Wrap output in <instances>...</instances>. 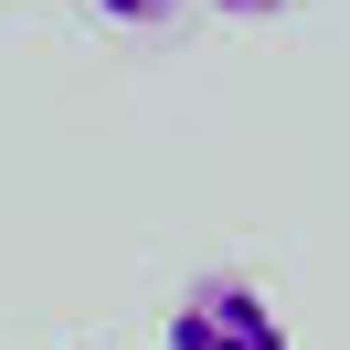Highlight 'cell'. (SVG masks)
<instances>
[{
	"label": "cell",
	"mask_w": 350,
	"mask_h": 350,
	"mask_svg": "<svg viewBox=\"0 0 350 350\" xmlns=\"http://www.w3.org/2000/svg\"><path fill=\"white\" fill-rule=\"evenodd\" d=\"M170 350H286V319L244 276H191L170 297Z\"/></svg>",
	"instance_id": "cell-1"
},
{
	"label": "cell",
	"mask_w": 350,
	"mask_h": 350,
	"mask_svg": "<svg viewBox=\"0 0 350 350\" xmlns=\"http://www.w3.org/2000/svg\"><path fill=\"white\" fill-rule=\"evenodd\" d=\"M96 11H107V22H128V32H149V22H170L180 0H96Z\"/></svg>",
	"instance_id": "cell-2"
},
{
	"label": "cell",
	"mask_w": 350,
	"mask_h": 350,
	"mask_svg": "<svg viewBox=\"0 0 350 350\" xmlns=\"http://www.w3.org/2000/svg\"><path fill=\"white\" fill-rule=\"evenodd\" d=\"M213 11H234V22H265V11H286V0H213Z\"/></svg>",
	"instance_id": "cell-3"
}]
</instances>
